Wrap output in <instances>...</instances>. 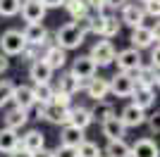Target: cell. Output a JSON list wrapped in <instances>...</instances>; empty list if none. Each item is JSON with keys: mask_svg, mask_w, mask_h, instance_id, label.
Here are the masks:
<instances>
[{"mask_svg": "<svg viewBox=\"0 0 160 157\" xmlns=\"http://www.w3.org/2000/svg\"><path fill=\"white\" fill-rule=\"evenodd\" d=\"M84 38H86V33L81 31L74 21H69V24L58 29V33H55V45H60L62 50H77V48L84 43Z\"/></svg>", "mask_w": 160, "mask_h": 157, "instance_id": "cell-1", "label": "cell"}, {"mask_svg": "<svg viewBox=\"0 0 160 157\" xmlns=\"http://www.w3.org/2000/svg\"><path fill=\"white\" fill-rule=\"evenodd\" d=\"M24 48H27V40H24V36H22V31H17V29H10V31H5L2 36H0V52L7 55V57L22 55Z\"/></svg>", "mask_w": 160, "mask_h": 157, "instance_id": "cell-2", "label": "cell"}, {"mask_svg": "<svg viewBox=\"0 0 160 157\" xmlns=\"http://www.w3.org/2000/svg\"><path fill=\"white\" fill-rule=\"evenodd\" d=\"M108 83H110V93L117 95V98H129L132 91H134V86H136L132 72H117Z\"/></svg>", "mask_w": 160, "mask_h": 157, "instance_id": "cell-3", "label": "cell"}, {"mask_svg": "<svg viewBox=\"0 0 160 157\" xmlns=\"http://www.w3.org/2000/svg\"><path fill=\"white\" fill-rule=\"evenodd\" d=\"M96 72H98V64L93 62L91 55H81V57H77L72 62V69H69V74H72L74 78H79V81H88L91 76H96Z\"/></svg>", "mask_w": 160, "mask_h": 157, "instance_id": "cell-4", "label": "cell"}, {"mask_svg": "<svg viewBox=\"0 0 160 157\" xmlns=\"http://www.w3.org/2000/svg\"><path fill=\"white\" fill-rule=\"evenodd\" d=\"M91 57H93V62L98 67H108L115 62V55H117V50H115V45L110 43V40H98L93 48H91V52H88Z\"/></svg>", "mask_w": 160, "mask_h": 157, "instance_id": "cell-5", "label": "cell"}, {"mask_svg": "<svg viewBox=\"0 0 160 157\" xmlns=\"http://www.w3.org/2000/svg\"><path fill=\"white\" fill-rule=\"evenodd\" d=\"M129 40H132V45H134V48L143 50V48H151L155 40H158V31H155V29H148L146 24L134 26V29H132V36H129Z\"/></svg>", "mask_w": 160, "mask_h": 157, "instance_id": "cell-6", "label": "cell"}, {"mask_svg": "<svg viewBox=\"0 0 160 157\" xmlns=\"http://www.w3.org/2000/svg\"><path fill=\"white\" fill-rule=\"evenodd\" d=\"M115 62H117V67H120V72H136L141 67V52L139 48H127V50H122L115 55Z\"/></svg>", "mask_w": 160, "mask_h": 157, "instance_id": "cell-7", "label": "cell"}, {"mask_svg": "<svg viewBox=\"0 0 160 157\" xmlns=\"http://www.w3.org/2000/svg\"><path fill=\"white\" fill-rule=\"evenodd\" d=\"M19 12H22V17H24L27 24H36V21L46 19V7H43L41 0H22Z\"/></svg>", "mask_w": 160, "mask_h": 157, "instance_id": "cell-8", "label": "cell"}, {"mask_svg": "<svg viewBox=\"0 0 160 157\" xmlns=\"http://www.w3.org/2000/svg\"><path fill=\"white\" fill-rule=\"evenodd\" d=\"M134 76V83L136 86H151V88H158V64H143L141 62V67L136 69V72H132Z\"/></svg>", "mask_w": 160, "mask_h": 157, "instance_id": "cell-9", "label": "cell"}, {"mask_svg": "<svg viewBox=\"0 0 160 157\" xmlns=\"http://www.w3.org/2000/svg\"><path fill=\"white\" fill-rule=\"evenodd\" d=\"M143 19H146V12H143V7L141 5H136V2H124L122 5V17H120V21H124L127 26H141L143 24Z\"/></svg>", "mask_w": 160, "mask_h": 157, "instance_id": "cell-10", "label": "cell"}, {"mask_svg": "<svg viewBox=\"0 0 160 157\" xmlns=\"http://www.w3.org/2000/svg\"><path fill=\"white\" fill-rule=\"evenodd\" d=\"M43 119H48L50 124H67L69 121V105L46 102L43 105Z\"/></svg>", "mask_w": 160, "mask_h": 157, "instance_id": "cell-11", "label": "cell"}, {"mask_svg": "<svg viewBox=\"0 0 160 157\" xmlns=\"http://www.w3.org/2000/svg\"><path fill=\"white\" fill-rule=\"evenodd\" d=\"M100 131H103V136L108 140H117V138H124L127 136V126L122 124L120 117H108L105 121H100Z\"/></svg>", "mask_w": 160, "mask_h": 157, "instance_id": "cell-12", "label": "cell"}, {"mask_svg": "<svg viewBox=\"0 0 160 157\" xmlns=\"http://www.w3.org/2000/svg\"><path fill=\"white\" fill-rule=\"evenodd\" d=\"M14 102V107H24V110H31L33 107V86H27V83H22V86H17L14 83V88H12V98H10Z\"/></svg>", "mask_w": 160, "mask_h": 157, "instance_id": "cell-13", "label": "cell"}, {"mask_svg": "<svg viewBox=\"0 0 160 157\" xmlns=\"http://www.w3.org/2000/svg\"><path fill=\"white\" fill-rule=\"evenodd\" d=\"M22 36H24V40H27L29 45H46L48 43V31H46V26L41 24V21L27 24L24 31H22Z\"/></svg>", "mask_w": 160, "mask_h": 157, "instance_id": "cell-14", "label": "cell"}, {"mask_svg": "<svg viewBox=\"0 0 160 157\" xmlns=\"http://www.w3.org/2000/svg\"><path fill=\"white\" fill-rule=\"evenodd\" d=\"M120 119H122V124L127 126V129H136V126H141L146 121V110H141L139 105L132 102V105H127V107L122 110Z\"/></svg>", "mask_w": 160, "mask_h": 157, "instance_id": "cell-15", "label": "cell"}, {"mask_svg": "<svg viewBox=\"0 0 160 157\" xmlns=\"http://www.w3.org/2000/svg\"><path fill=\"white\" fill-rule=\"evenodd\" d=\"M53 67L48 64L43 57H36L31 62V69H29V76L33 78V83H43V81H50L53 78Z\"/></svg>", "mask_w": 160, "mask_h": 157, "instance_id": "cell-16", "label": "cell"}, {"mask_svg": "<svg viewBox=\"0 0 160 157\" xmlns=\"http://www.w3.org/2000/svg\"><path fill=\"white\" fill-rule=\"evenodd\" d=\"M129 98H134V105H139L141 110H148L155 105V88L151 86H134Z\"/></svg>", "mask_w": 160, "mask_h": 157, "instance_id": "cell-17", "label": "cell"}, {"mask_svg": "<svg viewBox=\"0 0 160 157\" xmlns=\"http://www.w3.org/2000/svg\"><path fill=\"white\" fill-rule=\"evenodd\" d=\"M86 93H88V98H91V100H105L108 95H110V83H108V78L91 76V78H88V83H86Z\"/></svg>", "mask_w": 160, "mask_h": 157, "instance_id": "cell-18", "label": "cell"}, {"mask_svg": "<svg viewBox=\"0 0 160 157\" xmlns=\"http://www.w3.org/2000/svg\"><path fill=\"white\" fill-rule=\"evenodd\" d=\"M129 150H132V157H160L158 145L151 138H139L134 145H129Z\"/></svg>", "mask_w": 160, "mask_h": 157, "instance_id": "cell-19", "label": "cell"}, {"mask_svg": "<svg viewBox=\"0 0 160 157\" xmlns=\"http://www.w3.org/2000/svg\"><path fill=\"white\" fill-rule=\"evenodd\" d=\"M84 138H86L84 136V129H79V126H74V124H62V131H60V143L62 145L77 148Z\"/></svg>", "mask_w": 160, "mask_h": 157, "instance_id": "cell-20", "label": "cell"}, {"mask_svg": "<svg viewBox=\"0 0 160 157\" xmlns=\"http://www.w3.org/2000/svg\"><path fill=\"white\" fill-rule=\"evenodd\" d=\"M91 121H93L91 110H86V107H69V121H67V124H74V126H79V129L86 131L88 126H91Z\"/></svg>", "mask_w": 160, "mask_h": 157, "instance_id": "cell-21", "label": "cell"}, {"mask_svg": "<svg viewBox=\"0 0 160 157\" xmlns=\"http://www.w3.org/2000/svg\"><path fill=\"white\" fill-rule=\"evenodd\" d=\"M43 59H46L53 69H62L65 62H67V50H62L60 45H48L46 52H43Z\"/></svg>", "mask_w": 160, "mask_h": 157, "instance_id": "cell-22", "label": "cell"}, {"mask_svg": "<svg viewBox=\"0 0 160 157\" xmlns=\"http://www.w3.org/2000/svg\"><path fill=\"white\" fill-rule=\"evenodd\" d=\"M27 121H29V110H24V107H14V110H10L5 114V126L7 129L19 131Z\"/></svg>", "mask_w": 160, "mask_h": 157, "instance_id": "cell-23", "label": "cell"}, {"mask_svg": "<svg viewBox=\"0 0 160 157\" xmlns=\"http://www.w3.org/2000/svg\"><path fill=\"white\" fill-rule=\"evenodd\" d=\"M43 143H46V136H43L38 129H31L27 136H22V138H19V145L24 148V150H29V152L38 150V148H43Z\"/></svg>", "mask_w": 160, "mask_h": 157, "instance_id": "cell-24", "label": "cell"}, {"mask_svg": "<svg viewBox=\"0 0 160 157\" xmlns=\"http://www.w3.org/2000/svg\"><path fill=\"white\" fill-rule=\"evenodd\" d=\"M19 145V136H17V131L14 129H0V152H12L14 148Z\"/></svg>", "mask_w": 160, "mask_h": 157, "instance_id": "cell-25", "label": "cell"}, {"mask_svg": "<svg viewBox=\"0 0 160 157\" xmlns=\"http://www.w3.org/2000/svg\"><path fill=\"white\" fill-rule=\"evenodd\" d=\"M117 33H120V21H117L115 14L100 17V31H98V36H103V38H112V36H117Z\"/></svg>", "mask_w": 160, "mask_h": 157, "instance_id": "cell-26", "label": "cell"}, {"mask_svg": "<svg viewBox=\"0 0 160 157\" xmlns=\"http://www.w3.org/2000/svg\"><path fill=\"white\" fill-rule=\"evenodd\" d=\"M105 157H132V150H129V145L124 143V138H117V140H108Z\"/></svg>", "mask_w": 160, "mask_h": 157, "instance_id": "cell-27", "label": "cell"}, {"mask_svg": "<svg viewBox=\"0 0 160 157\" xmlns=\"http://www.w3.org/2000/svg\"><path fill=\"white\" fill-rule=\"evenodd\" d=\"M55 95V88L50 86V81H43V83H33V100L36 102H50Z\"/></svg>", "mask_w": 160, "mask_h": 157, "instance_id": "cell-28", "label": "cell"}, {"mask_svg": "<svg viewBox=\"0 0 160 157\" xmlns=\"http://www.w3.org/2000/svg\"><path fill=\"white\" fill-rule=\"evenodd\" d=\"M62 7H67V12H69L72 19H79V17L88 14V10H91V7L86 5V0H65Z\"/></svg>", "mask_w": 160, "mask_h": 157, "instance_id": "cell-29", "label": "cell"}, {"mask_svg": "<svg viewBox=\"0 0 160 157\" xmlns=\"http://www.w3.org/2000/svg\"><path fill=\"white\" fill-rule=\"evenodd\" d=\"M115 110H112V105L105 102V100H96V107L91 110V117L98 119V121H105L108 117H112Z\"/></svg>", "mask_w": 160, "mask_h": 157, "instance_id": "cell-30", "label": "cell"}, {"mask_svg": "<svg viewBox=\"0 0 160 157\" xmlns=\"http://www.w3.org/2000/svg\"><path fill=\"white\" fill-rule=\"evenodd\" d=\"M79 88H81V81H79V78H74L72 74H65V76L60 78V88H58V91L67 93V95H74Z\"/></svg>", "mask_w": 160, "mask_h": 157, "instance_id": "cell-31", "label": "cell"}, {"mask_svg": "<svg viewBox=\"0 0 160 157\" xmlns=\"http://www.w3.org/2000/svg\"><path fill=\"white\" fill-rule=\"evenodd\" d=\"M77 157H100V148L84 138V140L77 145Z\"/></svg>", "mask_w": 160, "mask_h": 157, "instance_id": "cell-32", "label": "cell"}, {"mask_svg": "<svg viewBox=\"0 0 160 157\" xmlns=\"http://www.w3.org/2000/svg\"><path fill=\"white\" fill-rule=\"evenodd\" d=\"M19 5L22 0H0V14L2 17H14V14H19Z\"/></svg>", "mask_w": 160, "mask_h": 157, "instance_id": "cell-33", "label": "cell"}, {"mask_svg": "<svg viewBox=\"0 0 160 157\" xmlns=\"http://www.w3.org/2000/svg\"><path fill=\"white\" fill-rule=\"evenodd\" d=\"M12 88H14V83L10 81V78H2V81H0V107L10 102V98H12Z\"/></svg>", "mask_w": 160, "mask_h": 157, "instance_id": "cell-34", "label": "cell"}, {"mask_svg": "<svg viewBox=\"0 0 160 157\" xmlns=\"http://www.w3.org/2000/svg\"><path fill=\"white\" fill-rule=\"evenodd\" d=\"M53 157H77V148H72V145H58L53 150Z\"/></svg>", "mask_w": 160, "mask_h": 157, "instance_id": "cell-35", "label": "cell"}, {"mask_svg": "<svg viewBox=\"0 0 160 157\" xmlns=\"http://www.w3.org/2000/svg\"><path fill=\"white\" fill-rule=\"evenodd\" d=\"M143 12L158 19V14H160V5H158V0H143Z\"/></svg>", "mask_w": 160, "mask_h": 157, "instance_id": "cell-36", "label": "cell"}, {"mask_svg": "<svg viewBox=\"0 0 160 157\" xmlns=\"http://www.w3.org/2000/svg\"><path fill=\"white\" fill-rule=\"evenodd\" d=\"M7 155H10V157H31V152H29V150H24L22 145H17V148H14L12 152H7Z\"/></svg>", "mask_w": 160, "mask_h": 157, "instance_id": "cell-37", "label": "cell"}, {"mask_svg": "<svg viewBox=\"0 0 160 157\" xmlns=\"http://www.w3.org/2000/svg\"><path fill=\"white\" fill-rule=\"evenodd\" d=\"M31 157H53V150H48L46 145H43V148H38V150H33Z\"/></svg>", "mask_w": 160, "mask_h": 157, "instance_id": "cell-38", "label": "cell"}, {"mask_svg": "<svg viewBox=\"0 0 160 157\" xmlns=\"http://www.w3.org/2000/svg\"><path fill=\"white\" fill-rule=\"evenodd\" d=\"M41 2H43V7H46V10H50V7H62V2H65V0H41Z\"/></svg>", "mask_w": 160, "mask_h": 157, "instance_id": "cell-39", "label": "cell"}, {"mask_svg": "<svg viewBox=\"0 0 160 157\" xmlns=\"http://www.w3.org/2000/svg\"><path fill=\"white\" fill-rule=\"evenodd\" d=\"M7 67H10V59H7V55H2V52H0V74L7 72Z\"/></svg>", "mask_w": 160, "mask_h": 157, "instance_id": "cell-40", "label": "cell"}, {"mask_svg": "<svg viewBox=\"0 0 160 157\" xmlns=\"http://www.w3.org/2000/svg\"><path fill=\"white\" fill-rule=\"evenodd\" d=\"M148 126H151V131H153V133H158V112L148 119Z\"/></svg>", "mask_w": 160, "mask_h": 157, "instance_id": "cell-41", "label": "cell"}, {"mask_svg": "<svg viewBox=\"0 0 160 157\" xmlns=\"http://www.w3.org/2000/svg\"><path fill=\"white\" fill-rule=\"evenodd\" d=\"M105 2H108L110 7H112V10H117V7H122L124 2H129V0H105Z\"/></svg>", "mask_w": 160, "mask_h": 157, "instance_id": "cell-42", "label": "cell"}, {"mask_svg": "<svg viewBox=\"0 0 160 157\" xmlns=\"http://www.w3.org/2000/svg\"><path fill=\"white\" fill-rule=\"evenodd\" d=\"M103 2H105V0H86V5H88V7H93V10H98Z\"/></svg>", "mask_w": 160, "mask_h": 157, "instance_id": "cell-43", "label": "cell"}, {"mask_svg": "<svg viewBox=\"0 0 160 157\" xmlns=\"http://www.w3.org/2000/svg\"><path fill=\"white\" fill-rule=\"evenodd\" d=\"M100 157H103V155H100Z\"/></svg>", "mask_w": 160, "mask_h": 157, "instance_id": "cell-44", "label": "cell"}]
</instances>
